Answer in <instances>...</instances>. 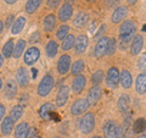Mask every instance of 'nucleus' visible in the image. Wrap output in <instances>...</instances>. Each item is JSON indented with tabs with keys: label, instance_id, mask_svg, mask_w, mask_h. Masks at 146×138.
I'll return each instance as SVG.
<instances>
[{
	"label": "nucleus",
	"instance_id": "nucleus-1",
	"mask_svg": "<svg viewBox=\"0 0 146 138\" xmlns=\"http://www.w3.org/2000/svg\"><path fill=\"white\" fill-rule=\"evenodd\" d=\"M105 138H123L122 127L115 121H108L104 126Z\"/></svg>",
	"mask_w": 146,
	"mask_h": 138
},
{
	"label": "nucleus",
	"instance_id": "nucleus-2",
	"mask_svg": "<svg viewBox=\"0 0 146 138\" xmlns=\"http://www.w3.org/2000/svg\"><path fill=\"white\" fill-rule=\"evenodd\" d=\"M94 127H95V117H94V115L91 113L85 114L78 122L79 131L82 133H84V135H88V133L93 132Z\"/></svg>",
	"mask_w": 146,
	"mask_h": 138
},
{
	"label": "nucleus",
	"instance_id": "nucleus-3",
	"mask_svg": "<svg viewBox=\"0 0 146 138\" xmlns=\"http://www.w3.org/2000/svg\"><path fill=\"white\" fill-rule=\"evenodd\" d=\"M136 31V26L134 23V21L131 20H128L124 21L119 27V36H121V39L122 42L127 43L128 40L131 38V36L134 34V32Z\"/></svg>",
	"mask_w": 146,
	"mask_h": 138
},
{
	"label": "nucleus",
	"instance_id": "nucleus-4",
	"mask_svg": "<svg viewBox=\"0 0 146 138\" xmlns=\"http://www.w3.org/2000/svg\"><path fill=\"white\" fill-rule=\"evenodd\" d=\"M54 84H55L54 77L50 75H45L38 86V94L40 96H46L54 88Z\"/></svg>",
	"mask_w": 146,
	"mask_h": 138
},
{
	"label": "nucleus",
	"instance_id": "nucleus-5",
	"mask_svg": "<svg viewBox=\"0 0 146 138\" xmlns=\"http://www.w3.org/2000/svg\"><path fill=\"white\" fill-rule=\"evenodd\" d=\"M89 102L88 99H84V98H80L78 100H76L74 103L72 104L71 107V114L74 115V116H78V115H82L84 111H86V109L89 108Z\"/></svg>",
	"mask_w": 146,
	"mask_h": 138
},
{
	"label": "nucleus",
	"instance_id": "nucleus-6",
	"mask_svg": "<svg viewBox=\"0 0 146 138\" xmlns=\"http://www.w3.org/2000/svg\"><path fill=\"white\" fill-rule=\"evenodd\" d=\"M119 80H121V75L118 70L116 67H111L107 72V76H106V83L110 88H116L119 83Z\"/></svg>",
	"mask_w": 146,
	"mask_h": 138
},
{
	"label": "nucleus",
	"instance_id": "nucleus-7",
	"mask_svg": "<svg viewBox=\"0 0 146 138\" xmlns=\"http://www.w3.org/2000/svg\"><path fill=\"white\" fill-rule=\"evenodd\" d=\"M108 44H110V39L106 38V37H102L100 38L96 43V47H95L94 54L96 58H101L102 55L107 54V49H108Z\"/></svg>",
	"mask_w": 146,
	"mask_h": 138
},
{
	"label": "nucleus",
	"instance_id": "nucleus-8",
	"mask_svg": "<svg viewBox=\"0 0 146 138\" xmlns=\"http://www.w3.org/2000/svg\"><path fill=\"white\" fill-rule=\"evenodd\" d=\"M71 67V56L70 55H62V56H60V59H58L57 61V71L60 75H66V73L68 72V70H70Z\"/></svg>",
	"mask_w": 146,
	"mask_h": 138
},
{
	"label": "nucleus",
	"instance_id": "nucleus-9",
	"mask_svg": "<svg viewBox=\"0 0 146 138\" xmlns=\"http://www.w3.org/2000/svg\"><path fill=\"white\" fill-rule=\"evenodd\" d=\"M39 56H40L39 49L32 47V48H29L28 50H27L26 54H25V62L27 64V65H33L35 61H38Z\"/></svg>",
	"mask_w": 146,
	"mask_h": 138
},
{
	"label": "nucleus",
	"instance_id": "nucleus-10",
	"mask_svg": "<svg viewBox=\"0 0 146 138\" xmlns=\"http://www.w3.org/2000/svg\"><path fill=\"white\" fill-rule=\"evenodd\" d=\"M17 93V84L13 80H7L5 83V89H4V95L6 96V99L11 100L15 98Z\"/></svg>",
	"mask_w": 146,
	"mask_h": 138
},
{
	"label": "nucleus",
	"instance_id": "nucleus-11",
	"mask_svg": "<svg viewBox=\"0 0 146 138\" xmlns=\"http://www.w3.org/2000/svg\"><path fill=\"white\" fill-rule=\"evenodd\" d=\"M16 80H17L18 84H20L21 87L28 86L31 78H29V73H28V71H27V68H25V67L18 68L17 72H16Z\"/></svg>",
	"mask_w": 146,
	"mask_h": 138
},
{
	"label": "nucleus",
	"instance_id": "nucleus-12",
	"mask_svg": "<svg viewBox=\"0 0 146 138\" xmlns=\"http://www.w3.org/2000/svg\"><path fill=\"white\" fill-rule=\"evenodd\" d=\"M68 95H70V89H68L67 86H63L60 88V90H58L57 93V96H56V105L57 107H63L67 100H68Z\"/></svg>",
	"mask_w": 146,
	"mask_h": 138
},
{
	"label": "nucleus",
	"instance_id": "nucleus-13",
	"mask_svg": "<svg viewBox=\"0 0 146 138\" xmlns=\"http://www.w3.org/2000/svg\"><path fill=\"white\" fill-rule=\"evenodd\" d=\"M76 53L77 54H83L86 48H88V37L84 36V34H80L78 38L76 39Z\"/></svg>",
	"mask_w": 146,
	"mask_h": 138
},
{
	"label": "nucleus",
	"instance_id": "nucleus-14",
	"mask_svg": "<svg viewBox=\"0 0 146 138\" xmlns=\"http://www.w3.org/2000/svg\"><path fill=\"white\" fill-rule=\"evenodd\" d=\"M85 83H86L85 77L83 75H78L74 78V80H73V82H72V90H73V93H80V92L84 89Z\"/></svg>",
	"mask_w": 146,
	"mask_h": 138
},
{
	"label": "nucleus",
	"instance_id": "nucleus-15",
	"mask_svg": "<svg viewBox=\"0 0 146 138\" xmlns=\"http://www.w3.org/2000/svg\"><path fill=\"white\" fill-rule=\"evenodd\" d=\"M101 94H102V90L99 86H94L91 87L89 93H88V102L89 104H95L99 102V99L101 98Z\"/></svg>",
	"mask_w": 146,
	"mask_h": 138
},
{
	"label": "nucleus",
	"instance_id": "nucleus-16",
	"mask_svg": "<svg viewBox=\"0 0 146 138\" xmlns=\"http://www.w3.org/2000/svg\"><path fill=\"white\" fill-rule=\"evenodd\" d=\"M72 13H73V7L71 4H63L61 6L60 11H58V18L60 21H67L72 17Z\"/></svg>",
	"mask_w": 146,
	"mask_h": 138
},
{
	"label": "nucleus",
	"instance_id": "nucleus-17",
	"mask_svg": "<svg viewBox=\"0 0 146 138\" xmlns=\"http://www.w3.org/2000/svg\"><path fill=\"white\" fill-rule=\"evenodd\" d=\"M128 15V9L125 6H119L117 7L112 13V22L118 23V22H122Z\"/></svg>",
	"mask_w": 146,
	"mask_h": 138
},
{
	"label": "nucleus",
	"instance_id": "nucleus-18",
	"mask_svg": "<svg viewBox=\"0 0 146 138\" xmlns=\"http://www.w3.org/2000/svg\"><path fill=\"white\" fill-rule=\"evenodd\" d=\"M143 45H144V39H143V37H141L140 34L135 36L134 39H133V42H131L130 53L133 54V55H138V54L141 52V49H143Z\"/></svg>",
	"mask_w": 146,
	"mask_h": 138
},
{
	"label": "nucleus",
	"instance_id": "nucleus-19",
	"mask_svg": "<svg viewBox=\"0 0 146 138\" xmlns=\"http://www.w3.org/2000/svg\"><path fill=\"white\" fill-rule=\"evenodd\" d=\"M29 126L27 122H21L20 125H17L15 130V138H28L29 135Z\"/></svg>",
	"mask_w": 146,
	"mask_h": 138
},
{
	"label": "nucleus",
	"instance_id": "nucleus-20",
	"mask_svg": "<svg viewBox=\"0 0 146 138\" xmlns=\"http://www.w3.org/2000/svg\"><path fill=\"white\" fill-rule=\"evenodd\" d=\"M13 126H15V120L10 116V117H5L1 123V133L4 136H9L13 130Z\"/></svg>",
	"mask_w": 146,
	"mask_h": 138
},
{
	"label": "nucleus",
	"instance_id": "nucleus-21",
	"mask_svg": "<svg viewBox=\"0 0 146 138\" xmlns=\"http://www.w3.org/2000/svg\"><path fill=\"white\" fill-rule=\"evenodd\" d=\"M52 113H54V105L51 103L44 104V105H42V108L39 109V115L44 120H50Z\"/></svg>",
	"mask_w": 146,
	"mask_h": 138
},
{
	"label": "nucleus",
	"instance_id": "nucleus-22",
	"mask_svg": "<svg viewBox=\"0 0 146 138\" xmlns=\"http://www.w3.org/2000/svg\"><path fill=\"white\" fill-rule=\"evenodd\" d=\"M55 26H56V17H55V15H52V13H50V15H48L44 18L43 27L46 32H52Z\"/></svg>",
	"mask_w": 146,
	"mask_h": 138
},
{
	"label": "nucleus",
	"instance_id": "nucleus-23",
	"mask_svg": "<svg viewBox=\"0 0 146 138\" xmlns=\"http://www.w3.org/2000/svg\"><path fill=\"white\" fill-rule=\"evenodd\" d=\"M136 92L139 94H143L146 92V73H140L136 78Z\"/></svg>",
	"mask_w": 146,
	"mask_h": 138
},
{
	"label": "nucleus",
	"instance_id": "nucleus-24",
	"mask_svg": "<svg viewBox=\"0 0 146 138\" xmlns=\"http://www.w3.org/2000/svg\"><path fill=\"white\" fill-rule=\"evenodd\" d=\"M130 107V99L127 94H122L118 99V109L121 110L122 113H127L129 110Z\"/></svg>",
	"mask_w": 146,
	"mask_h": 138
},
{
	"label": "nucleus",
	"instance_id": "nucleus-25",
	"mask_svg": "<svg viewBox=\"0 0 146 138\" xmlns=\"http://www.w3.org/2000/svg\"><path fill=\"white\" fill-rule=\"evenodd\" d=\"M88 20H89V17L85 12H79L78 15L74 17V20H73V25H74L77 28H82V27H84L86 25Z\"/></svg>",
	"mask_w": 146,
	"mask_h": 138
},
{
	"label": "nucleus",
	"instance_id": "nucleus-26",
	"mask_svg": "<svg viewBox=\"0 0 146 138\" xmlns=\"http://www.w3.org/2000/svg\"><path fill=\"white\" fill-rule=\"evenodd\" d=\"M119 82L122 83V87H124V88H130L131 87V83H133V78H131V75L129 71H122L121 73V80Z\"/></svg>",
	"mask_w": 146,
	"mask_h": 138
},
{
	"label": "nucleus",
	"instance_id": "nucleus-27",
	"mask_svg": "<svg viewBox=\"0 0 146 138\" xmlns=\"http://www.w3.org/2000/svg\"><path fill=\"white\" fill-rule=\"evenodd\" d=\"M26 18L25 17H18L17 20L13 22L12 25V33L13 34H18L20 32L25 28V25H26Z\"/></svg>",
	"mask_w": 146,
	"mask_h": 138
},
{
	"label": "nucleus",
	"instance_id": "nucleus-28",
	"mask_svg": "<svg viewBox=\"0 0 146 138\" xmlns=\"http://www.w3.org/2000/svg\"><path fill=\"white\" fill-rule=\"evenodd\" d=\"M57 49H58L57 43L55 42V40H50V42L46 44V48H45V50H46V55L49 58H55L56 54H57Z\"/></svg>",
	"mask_w": 146,
	"mask_h": 138
},
{
	"label": "nucleus",
	"instance_id": "nucleus-29",
	"mask_svg": "<svg viewBox=\"0 0 146 138\" xmlns=\"http://www.w3.org/2000/svg\"><path fill=\"white\" fill-rule=\"evenodd\" d=\"M43 0H28L26 4V12L27 13H33L34 11L38 10Z\"/></svg>",
	"mask_w": 146,
	"mask_h": 138
},
{
	"label": "nucleus",
	"instance_id": "nucleus-30",
	"mask_svg": "<svg viewBox=\"0 0 146 138\" xmlns=\"http://www.w3.org/2000/svg\"><path fill=\"white\" fill-rule=\"evenodd\" d=\"M13 50H15V48H13V40L12 39L7 40V42L5 43V45L3 47V55H4V58L9 59L10 56H12V55H13Z\"/></svg>",
	"mask_w": 146,
	"mask_h": 138
},
{
	"label": "nucleus",
	"instance_id": "nucleus-31",
	"mask_svg": "<svg viewBox=\"0 0 146 138\" xmlns=\"http://www.w3.org/2000/svg\"><path fill=\"white\" fill-rule=\"evenodd\" d=\"M76 44V38L73 34H68L65 39L62 40V49L67 52V50H70L71 48H73V45Z\"/></svg>",
	"mask_w": 146,
	"mask_h": 138
},
{
	"label": "nucleus",
	"instance_id": "nucleus-32",
	"mask_svg": "<svg viewBox=\"0 0 146 138\" xmlns=\"http://www.w3.org/2000/svg\"><path fill=\"white\" fill-rule=\"evenodd\" d=\"M25 48H26V42H25L23 39H20L17 42L16 47H15V50H13V55H12V56L18 59L22 55V53L25 52Z\"/></svg>",
	"mask_w": 146,
	"mask_h": 138
},
{
	"label": "nucleus",
	"instance_id": "nucleus-33",
	"mask_svg": "<svg viewBox=\"0 0 146 138\" xmlns=\"http://www.w3.org/2000/svg\"><path fill=\"white\" fill-rule=\"evenodd\" d=\"M145 128H146V120H145V119H143V117L138 119V120L134 122V125H133V131H134L135 133H141V132H144Z\"/></svg>",
	"mask_w": 146,
	"mask_h": 138
},
{
	"label": "nucleus",
	"instance_id": "nucleus-34",
	"mask_svg": "<svg viewBox=\"0 0 146 138\" xmlns=\"http://www.w3.org/2000/svg\"><path fill=\"white\" fill-rule=\"evenodd\" d=\"M22 115H23V108L21 107V105H16V107H13L10 111V116L15 121L20 120L22 117Z\"/></svg>",
	"mask_w": 146,
	"mask_h": 138
},
{
	"label": "nucleus",
	"instance_id": "nucleus-35",
	"mask_svg": "<svg viewBox=\"0 0 146 138\" xmlns=\"http://www.w3.org/2000/svg\"><path fill=\"white\" fill-rule=\"evenodd\" d=\"M84 61L83 60H77L74 64L72 65L71 67V72H72V75H76V76H78L79 73L84 70Z\"/></svg>",
	"mask_w": 146,
	"mask_h": 138
},
{
	"label": "nucleus",
	"instance_id": "nucleus-36",
	"mask_svg": "<svg viewBox=\"0 0 146 138\" xmlns=\"http://www.w3.org/2000/svg\"><path fill=\"white\" fill-rule=\"evenodd\" d=\"M68 31H70V27H68L67 25H62L60 28H58L57 33H56L57 38H58V39H61V40H63V39H65L66 37L68 36Z\"/></svg>",
	"mask_w": 146,
	"mask_h": 138
},
{
	"label": "nucleus",
	"instance_id": "nucleus-37",
	"mask_svg": "<svg viewBox=\"0 0 146 138\" xmlns=\"http://www.w3.org/2000/svg\"><path fill=\"white\" fill-rule=\"evenodd\" d=\"M102 78H104V72L101 70H98V71H95L93 75H91V83H94V84H99L100 82L102 81Z\"/></svg>",
	"mask_w": 146,
	"mask_h": 138
},
{
	"label": "nucleus",
	"instance_id": "nucleus-38",
	"mask_svg": "<svg viewBox=\"0 0 146 138\" xmlns=\"http://www.w3.org/2000/svg\"><path fill=\"white\" fill-rule=\"evenodd\" d=\"M138 66H139L140 70H144V71H146V54L141 55V58L139 59Z\"/></svg>",
	"mask_w": 146,
	"mask_h": 138
},
{
	"label": "nucleus",
	"instance_id": "nucleus-39",
	"mask_svg": "<svg viewBox=\"0 0 146 138\" xmlns=\"http://www.w3.org/2000/svg\"><path fill=\"white\" fill-rule=\"evenodd\" d=\"M116 50V40L115 39H110V44H108V49H107V54L108 55H112L113 53H115Z\"/></svg>",
	"mask_w": 146,
	"mask_h": 138
},
{
	"label": "nucleus",
	"instance_id": "nucleus-40",
	"mask_svg": "<svg viewBox=\"0 0 146 138\" xmlns=\"http://www.w3.org/2000/svg\"><path fill=\"white\" fill-rule=\"evenodd\" d=\"M60 1L61 0H48V6L50 9H55L58 4H60Z\"/></svg>",
	"mask_w": 146,
	"mask_h": 138
},
{
	"label": "nucleus",
	"instance_id": "nucleus-41",
	"mask_svg": "<svg viewBox=\"0 0 146 138\" xmlns=\"http://www.w3.org/2000/svg\"><path fill=\"white\" fill-rule=\"evenodd\" d=\"M39 39H40V36L38 32H35V33H33L31 36V38H29V42L31 43H35V42H39Z\"/></svg>",
	"mask_w": 146,
	"mask_h": 138
},
{
	"label": "nucleus",
	"instance_id": "nucleus-42",
	"mask_svg": "<svg viewBox=\"0 0 146 138\" xmlns=\"http://www.w3.org/2000/svg\"><path fill=\"white\" fill-rule=\"evenodd\" d=\"M28 138H39V133H38V130H36V128H32V130L29 131Z\"/></svg>",
	"mask_w": 146,
	"mask_h": 138
},
{
	"label": "nucleus",
	"instance_id": "nucleus-43",
	"mask_svg": "<svg viewBox=\"0 0 146 138\" xmlns=\"http://www.w3.org/2000/svg\"><path fill=\"white\" fill-rule=\"evenodd\" d=\"M13 17L12 15H10V16H7V20H6V23H5V27H10L11 26V23H12V21H13Z\"/></svg>",
	"mask_w": 146,
	"mask_h": 138
},
{
	"label": "nucleus",
	"instance_id": "nucleus-44",
	"mask_svg": "<svg viewBox=\"0 0 146 138\" xmlns=\"http://www.w3.org/2000/svg\"><path fill=\"white\" fill-rule=\"evenodd\" d=\"M4 115H5V107L0 103V120L4 117Z\"/></svg>",
	"mask_w": 146,
	"mask_h": 138
},
{
	"label": "nucleus",
	"instance_id": "nucleus-45",
	"mask_svg": "<svg viewBox=\"0 0 146 138\" xmlns=\"http://www.w3.org/2000/svg\"><path fill=\"white\" fill-rule=\"evenodd\" d=\"M3 29H4V23H3V21L0 20V33L3 32Z\"/></svg>",
	"mask_w": 146,
	"mask_h": 138
},
{
	"label": "nucleus",
	"instance_id": "nucleus-46",
	"mask_svg": "<svg viewBox=\"0 0 146 138\" xmlns=\"http://www.w3.org/2000/svg\"><path fill=\"white\" fill-rule=\"evenodd\" d=\"M6 4H13V3H16L17 0H5Z\"/></svg>",
	"mask_w": 146,
	"mask_h": 138
},
{
	"label": "nucleus",
	"instance_id": "nucleus-47",
	"mask_svg": "<svg viewBox=\"0 0 146 138\" xmlns=\"http://www.w3.org/2000/svg\"><path fill=\"white\" fill-rule=\"evenodd\" d=\"M3 62H4V60H3V56H1V55H0V67L3 66Z\"/></svg>",
	"mask_w": 146,
	"mask_h": 138
},
{
	"label": "nucleus",
	"instance_id": "nucleus-48",
	"mask_svg": "<svg viewBox=\"0 0 146 138\" xmlns=\"http://www.w3.org/2000/svg\"><path fill=\"white\" fill-rule=\"evenodd\" d=\"M128 3H129V4H135L136 0H128Z\"/></svg>",
	"mask_w": 146,
	"mask_h": 138
},
{
	"label": "nucleus",
	"instance_id": "nucleus-49",
	"mask_svg": "<svg viewBox=\"0 0 146 138\" xmlns=\"http://www.w3.org/2000/svg\"><path fill=\"white\" fill-rule=\"evenodd\" d=\"M33 70V77H35L36 76V71H35V68H32Z\"/></svg>",
	"mask_w": 146,
	"mask_h": 138
},
{
	"label": "nucleus",
	"instance_id": "nucleus-50",
	"mask_svg": "<svg viewBox=\"0 0 146 138\" xmlns=\"http://www.w3.org/2000/svg\"><path fill=\"white\" fill-rule=\"evenodd\" d=\"M1 87H3V81H1V78H0V90H1Z\"/></svg>",
	"mask_w": 146,
	"mask_h": 138
},
{
	"label": "nucleus",
	"instance_id": "nucleus-51",
	"mask_svg": "<svg viewBox=\"0 0 146 138\" xmlns=\"http://www.w3.org/2000/svg\"><path fill=\"white\" fill-rule=\"evenodd\" d=\"M138 138H146V136H145V135H141V136H139Z\"/></svg>",
	"mask_w": 146,
	"mask_h": 138
},
{
	"label": "nucleus",
	"instance_id": "nucleus-52",
	"mask_svg": "<svg viewBox=\"0 0 146 138\" xmlns=\"http://www.w3.org/2000/svg\"><path fill=\"white\" fill-rule=\"evenodd\" d=\"M143 31H144V32H146V25H144V27H143Z\"/></svg>",
	"mask_w": 146,
	"mask_h": 138
},
{
	"label": "nucleus",
	"instance_id": "nucleus-53",
	"mask_svg": "<svg viewBox=\"0 0 146 138\" xmlns=\"http://www.w3.org/2000/svg\"><path fill=\"white\" fill-rule=\"evenodd\" d=\"M91 138H102V137H100V136H95V137H91Z\"/></svg>",
	"mask_w": 146,
	"mask_h": 138
},
{
	"label": "nucleus",
	"instance_id": "nucleus-54",
	"mask_svg": "<svg viewBox=\"0 0 146 138\" xmlns=\"http://www.w3.org/2000/svg\"><path fill=\"white\" fill-rule=\"evenodd\" d=\"M86 1H94V0H86Z\"/></svg>",
	"mask_w": 146,
	"mask_h": 138
},
{
	"label": "nucleus",
	"instance_id": "nucleus-55",
	"mask_svg": "<svg viewBox=\"0 0 146 138\" xmlns=\"http://www.w3.org/2000/svg\"><path fill=\"white\" fill-rule=\"evenodd\" d=\"M54 138H61V137H54Z\"/></svg>",
	"mask_w": 146,
	"mask_h": 138
},
{
	"label": "nucleus",
	"instance_id": "nucleus-56",
	"mask_svg": "<svg viewBox=\"0 0 146 138\" xmlns=\"http://www.w3.org/2000/svg\"><path fill=\"white\" fill-rule=\"evenodd\" d=\"M67 1H71V0H67Z\"/></svg>",
	"mask_w": 146,
	"mask_h": 138
}]
</instances>
